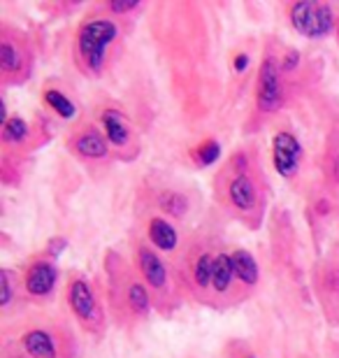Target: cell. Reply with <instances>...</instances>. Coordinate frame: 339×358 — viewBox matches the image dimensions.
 I'll return each instance as SVG.
<instances>
[{"label": "cell", "instance_id": "3957f363", "mask_svg": "<svg viewBox=\"0 0 339 358\" xmlns=\"http://www.w3.org/2000/svg\"><path fill=\"white\" fill-rule=\"evenodd\" d=\"M256 105L265 114H274L284 105V82H281V68L274 59H265L258 70Z\"/></svg>", "mask_w": 339, "mask_h": 358}, {"label": "cell", "instance_id": "7c38bea8", "mask_svg": "<svg viewBox=\"0 0 339 358\" xmlns=\"http://www.w3.org/2000/svg\"><path fill=\"white\" fill-rule=\"evenodd\" d=\"M149 240H151V245L156 249H161V252H175L179 235L170 221L156 217L149 221Z\"/></svg>", "mask_w": 339, "mask_h": 358}, {"label": "cell", "instance_id": "ffe728a7", "mask_svg": "<svg viewBox=\"0 0 339 358\" xmlns=\"http://www.w3.org/2000/svg\"><path fill=\"white\" fill-rule=\"evenodd\" d=\"M158 203H161L163 210L172 214V217H184L186 210H189V200H186L182 193H175V191L163 193V196L158 198Z\"/></svg>", "mask_w": 339, "mask_h": 358}, {"label": "cell", "instance_id": "5bb4252c", "mask_svg": "<svg viewBox=\"0 0 339 358\" xmlns=\"http://www.w3.org/2000/svg\"><path fill=\"white\" fill-rule=\"evenodd\" d=\"M233 266H235V277L240 279L242 284H247V286L258 284L261 268H258L256 259L247 252V249H237L233 254Z\"/></svg>", "mask_w": 339, "mask_h": 358}, {"label": "cell", "instance_id": "d6986e66", "mask_svg": "<svg viewBox=\"0 0 339 358\" xmlns=\"http://www.w3.org/2000/svg\"><path fill=\"white\" fill-rule=\"evenodd\" d=\"M128 305H131V310L135 314H140V317L149 314L151 300H149L147 289H144L142 284H131V289H128Z\"/></svg>", "mask_w": 339, "mask_h": 358}, {"label": "cell", "instance_id": "30bf717a", "mask_svg": "<svg viewBox=\"0 0 339 358\" xmlns=\"http://www.w3.org/2000/svg\"><path fill=\"white\" fill-rule=\"evenodd\" d=\"M100 124H103L105 138L112 147H126L131 142V128H128L126 119L121 117V112L105 110L103 117H100Z\"/></svg>", "mask_w": 339, "mask_h": 358}, {"label": "cell", "instance_id": "7a4b0ae2", "mask_svg": "<svg viewBox=\"0 0 339 358\" xmlns=\"http://www.w3.org/2000/svg\"><path fill=\"white\" fill-rule=\"evenodd\" d=\"M291 26L309 40H323L337 28V19L330 5L302 0L291 5Z\"/></svg>", "mask_w": 339, "mask_h": 358}, {"label": "cell", "instance_id": "ac0fdd59", "mask_svg": "<svg viewBox=\"0 0 339 358\" xmlns=\"http://www.w3.org/2000/svg\"><path fill=\"white\" fill-rule=\"evenodd\" d=\"M193 279L200 289H207L212 286V279H214V256L209 254H200L196 266H193Z\"/></svg>", "mask_w": 339, "mask_h": 358}, {"label": "cell", "instance_id": "ba28073f", "mask_svg": "<svg viewBox=\"0 0 339 358\" xmlns=\"http://www.w3.org/2000/svg\"><path fill=\"white\" fill-rule=\"evenodd\" d=\"M21 347L31 358H59V349L49 331L42 328H33L21 338Z\"/></svg>", "mask_w": 339, "mask_h": 358}, {"label": "cell", "instance_id": "d4e9b609", "mask_svg": "<svg viewBox=\"0 0 339 358\" xmlns=\"http://www.w3.org/2000/svg\"><path fill=\"white\" fill-rule=\"evenodd\" d=\"M300 63V54H295V52H288L286 54V61H284V70L286 73H291V70H295V66Z\"/></svg>", "mask_w": 339, "mask_h": 358}, {"label": "cell", "instance_id": "5b68a950", "mask_svg": "<svg viewBox=\"0 0 339 358\" xmlns=\"http://www.w3.org/2000/svg\"><path fill=\"white\" fill-rule=\"evenodd\" d=\"M68 305L72 314L84 321V324H91V321L98 319V300H96V293L84 279H75L70 286H68Z\"/></svg>", "mask_w": 339, "mask_h": 358}, {"label": "cell", "instance_id": "4fadbf2b", "mask_svg": "<svg viewBox=\"0 0 339 358\" xmlns=\"http://www.w3.org/2000/svg\"><path fill=\"white\" fill-rule=\"evenodd\" d=\"M235 279L237 277H235V266H233V254L214 256V279H212L214 291L216 293H228Z\"/></svg>", "mask_w": 339, "mask_h": 358}, {"label": "cell", "instance_id": "7402d4cb", "mask_svg": "<svg viewBox=\"0 0 339 358\" xmlns=\"http://www.w3.org/2000/svg\"><path fill=\"white\" fill-rule=\"evenodd\" d=\"M0 282H3V296H0V305L7 307L14 298V284H12V272L3 270L0 272Z\"/></svg>", "mask_w": 339, "mask_h": 358}, {"label": "cell", "instance_id": "2e32d148", "mask_svg": "<svg viewBox=\"0 0 339 358\" xmlns=\"http://www.w3.org/2000/svg\"><path fill=\"white\" fill-rule=\"evenodd\" d=\"M45 103L52 107L61 119H75L77 117V105L59 89H47L45 91Z\"/></svg>", "mask_w": 339, "mask_h": 358}, {"label": "cell", "instance_id": "484cf974", "mask_svg": "<svg viewBox=\"0 0 339 358\" xmlns=\"http://www.w3.org/2000/svg\"><path fill=\"white\" fill-rule=\"evenodd\" d=\"M66 247H68V242L63 240V238H59V240H52V245H49V254H56V256H59V254H61Z\"/></svg>", "mask_w": 339, "mask_h": 358}, {"label": "cell", "instance_id": "8fae6325", "mask_svg": "<svg viewBox=\"0 0 339 358\" xmlns=\"http://www.w3.org/2000/svg\"><path fill=\"white\" fill-rule=\"evenodd\" d=\"M137 259H140V270H142L144 279L149 282V286L163 289V286L168 284V268H165V263L158 259L151 249L142 247L140 254H137Z\"/></svg>", "mask_w": 339, "mask_h": 358}, {"label": "cell", "instance_id": "9a60e30c", "mask_svg": "<svg viewBox=\"0 0 339 358\" xmlns=\"http://www.w3.org/2000/svg\"><path fill=\"white\" fill-rule=\"evenodd\" d=\"M24 68V52L12 38L0 40V70L5 75H14Z\"/></svg>", "mask_w": 339, "mask_h": 358}, {"label": "cell", "instance_id": "277c9868", "mask_svg": "<svg viewBox=\"0 0 339 358\" xmlns=\"http://www.w3.org/2000/svg\"><path fill=\"white\" fill-rule=\"evenodd\" d=\"M302 159V145L293 133L279 131L272 138V163L279 177L291 179L298 175Z\"/></svg>", "mask_w": 339, "mask_h": 358}, {"label": "cell", "instance_id": "cb8c5ba5", "mask_svg": "<svg viewBox=\"0 0 339 358\" xmlns=\"http://www.w3.org/2000/svg\"><path fill=\"white\" fill-rule=\"evenodd\" d=\"M233 66H235V73H244V70L249 68V54H237Z\"/></svg>", "mask_w": 339, "mask_h": 358}, {"label": "cell", "instance_id": "e0dca14e", "mask_svg": "<svg viewBox=\"0 0 339 358\" xmlns=\"http://www.w3.org/2000/svg\"><path fill=\"white\" fill-rule=\"evenodd\" d=\"M31 135V128L21 117H10L3 124V140L7 145H24Z\"/></svg>", "mask_w": 339, "mask_h": 358}, {"label": "cell", "instance_id": "9c48e42d", "mask_svg": "<svg viewBox=\"0 0 339 358\" xmlns=\"http://www.w3.org/2000/svg\"><path fill=\"white\" fill-rule=\"evenodd\" d=\"M110 142L103 133H98L96 128H86L84 133H79L75 142H72V147H75V152L79 156H84V159H91V161H98V159H105L107 152H110Z\"/></svg>", "mask_w": 339, "mask_h": 358}, {"label": "cell", "instance_id": "8992f818", "mask_svg": "<svg viewBox=\"0 0 339 358\" xmlns=\"http://www.w3.org/2000/svg\"><path fill=\"white\" fill-rule=\"evenodd\" d=\"M56 282H59V270H56V266H52V263H47V261L33 263V266L28 268L26 279H24L26 291L31 293L33 298L52 296L54 289H56Z\"/></svg>", "mask_w": 339, "mask_h": 358}, {"label": "cell", "instance_id": "44dd1931", "mask_svg": "<svg viewBox=\"0 0 339 358\" xmlns=\"http://www.w3.org/2000/svg\"><path fill=\"white\" fill-rule=\"evenodd\" d=\"M219 156H221V145L216 140H207L198 147V161L203 166H214L219 161Z\"/></svg>", "mask_w": 339, "mask_h": 358}, {"label": "cell", "instance_id": "52a82bcc", "mask_svg": "<svg viewBox=\"0 0 339 358\" xmlns=\"http://www.w3.org/2000/svg\"><path fill=\"white\" fill-rule=\"evenodd\" d=\"M228 198H230V203H233V207H237L240 212H251L256 207V200H258V191H256L254 179L240 173L228 186Z\"/></svg>", "mask_w": 339, "mask_h": 358}, {"label": "cell", "instance_id": "6da1fadb", "mask_svg": "<svg viewBox=\"0 0 339 358\" xmlns=\"http://www.w3.org/2000/svg\"><path fill=\"white\" fill-rule=\"evenodd\" d=\"M119 38V26L110 19H91L77 31V56L82 66L96 77L107 63V47Z\"/></svg>", "mask_w": 339, "mask_h": 358}, {"label": "cell", "instance_id": "603a6c76", "mask_svg": "<svg viewBox=\"0 0 339 358\" xmlns=\"http://www.w3.org/2000/svg\"><path fill=\"white\" fill-rule=\"evenodd\" d=\"M137 5H140L137 0H112V3H110V10H112V12H117V14H124V12L135 10Z\"/></svg>", "mask_w": 339, "mask_h": 358}]
</instances>
